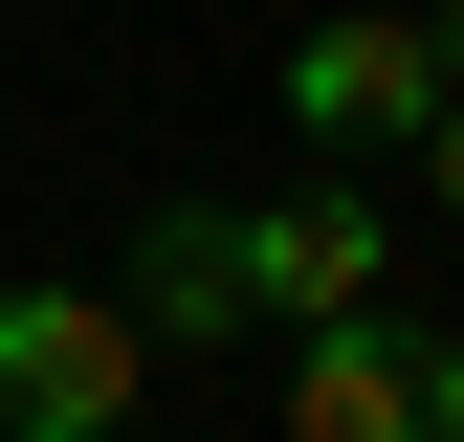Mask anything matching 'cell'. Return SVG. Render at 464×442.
<instances>
[{"mask_svg":"<svg viewBox=\"0 0 464 442\" xmlns=\"http://www.w3.org/2000/svg\"><path fill=\"white\" fill-rule=\"evenodd\" d=\"M111 310H133V354H155V332H178V354H221V332H244V199H155Z\"/></svg>","mask_w":464,"mask_h":442,"instance_id":"obj_5","label":"cell"},{"mask_svg":"<svg viewBox=\"0 0 464 442\" xmlns=\"http://www.w3.org/2000/svg\"><path fill=\"white\" fill-rule=\"evenodd\" d=\"M266 89H287V133H310V155H376V133H442V44L398 23V0H332V23L287 44Z\"/></svg>","mask_w":464,"mask_h":442,"instance_id":"obj_3","label":"cell"},{"mask_svg":"<svg viewBox=\"0 0 464 442\" xmlns=\"http://www.w3.org/2000/svg\"><path fill=\"white\" fill-rule=\"evenodd\" d=\"M133 310L111 288H0V442H133Z\"/></svg>","mask_w":464,"mask_h":442,"instance_id":"obj_1","label":"cell"},{"mask_svg":"<svg viewBox=\"0 0 464 442\" xmlns=\"http://www.w3.org/2000/svg\"><path fill=\"white\" fill-rule=\"evenodd\" d=\"M420 155H442V221H464V89H442V133H420Z\"/></svg>","mask_w":464,"mask_h":442,"instance_id":"obj_6","label":"cell"},{"mask_svg":"<svg viewBox=\"0 0 464 442\" xmlns=\"http://www.w3.org/2000/svg\"><path fill=\"white\" fill-rule=\"evenodd\" d=\"M287 442H464V354L398 332V310L310 332V354H287Z\"/></svg>","mask_w":464,"mask_h":442,"instance_id":"obj_4","label":"cell"},{"mask_svg":"<svg viewBox=\"0 0 464 442\" xmlns=\"http://www.w3.org/2000/svg\"><path fill=\"white\" fill-rule=\"evenodd\" d=\"M398 310V221L354 178H310V199H244V332H354Z\"/></svg>","mask_w":464,"mask_h":442,"instance_id":"obj_2","label":"cell"}]
</instances>
